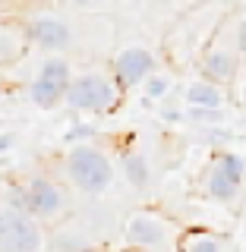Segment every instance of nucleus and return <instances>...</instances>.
<instances>
[{"mask_svg":"<svg viewBox=\"0 0 246 252\" xmlns=\"http://www.w3.org/2000/svg\"><path fill=\"white\" fill-rule=\"evenodd\" d=\"M22 32H26V41L44 47V51H63V47L73 41L70 26L63 19H57V16H38Z\"/></svg>","mask_w":246,"mask_h":252,"instance_id":"obj_8","label":"nucleus"},{"mask_svg":"<svg viewBox=\"0 0 246 252\" xmlns=\"http://www.w3.org/2000/svg\"><path fill=\"white\" fill-rule=\"evenodd\" d=\"M89 252H107V249H89Z\"/></svg>","mask_w":246,"mask_h":252,"instance_id":"obj_24","label":"nucleus"},{"mask_svg":"<svg viewBox=\"0 0 246 252\" xmlns=\"http://www.w3.org/2000/svg\"><path fill=\"white\" fill-rule=\"evenodd\" d=\"M240 186H243V180H237L231 177L221 164L211 158V164H209V170H205V177H202V189L209 192V199H215V202H234L237 195H240Z\"/></svg>","mask_w":246,"mask_h":252,"instance_id":"obj_9","label":"nucleus"},{"mask_svg":"<svg viewBox=\"0 0 246 252\" xmlns=\"http://www.w3.org/2000/svg\"><path fill=\"white\" fill-rule=\"evenodd\" d=\"M168 89H171V76H164V73H155V76H148L145 79V98L148 101H161L164 94H168Z\"/></svg>","mask_w":246,"mask_h":252,"instance_id":"obj_17","label":"nucleus"},{"mask_svg":"<svg viewBox=\"0 0 246 252\" xmlns=\"http://www.w3.org/2000/svg\"><path fill=\"white\" fill-rule=\"evenodd\" d=\"M123 101V89L114 79V73H82L67 89V107L70 110H92V114H110Z\"/></svg>","mask_w":246,"mask_h":252,"instance_id":"obj_3","label":"nucleus"},{"mask_svg":"<svg viewBox=\"0 0 246 252\" xmlns=\"http://www.w3.org/2000/svg\"><path fill=\"white\" fill-rule=\"evenodd\" d=\"M44 230L26 211H0V252H41Z\"/></svg>","mask_w":246,"mask_h":252,"instance_id":"obj_4","label":"nucleus"},{"mask_svg":"<svg viewBox=\"0 0 246 252\" xmlns=\"http://www.w3.org/2000/svg\"><path fill=\"white\" fill-rule=\"evenodd\" d=\"M202 79L205 82H215V85H231L237 69H240V54H237V47H227V44H211L209 51L202 54Z\"/></svg>","mask_w":246,"mask_h":252,"instance_id":"obj_7","label":"nucleus"},{"mask_svg":"<svg viewBox=\"0 0 246 252\" xmlns=\"http://www.w3.org/2000/svg\"><path fill=\"white\" fill-rule=\"evenodd\" d=\"M117 252H152V249H136V246H123V249H117Z\"/></svg>","mask_w":246,"mask_h":252,"instance_id":"obj_22","label":"nucleus"},{"mask_svg":"<svg viewBox=\"0 0 246 252\" xmlns=\"http://www.w3.org/2000/svg\"><path fill=\"white\" fill-rule=\"evenodd\" d=\"M13 142H16L13 132H0V155H3V152H10V148H13Z\"/></svg>","mask_w":246,"mask_h":252,"instance_id":"obj_20","label":"nucleus"},{"mask_svg":"<svg viewBox=\"0 0 246 252\" xmlns=\"http://www.w3.org/2000/svg\"><path fill=\"white\" fill-rule=\"evenodd\" d=\"M237 54L246 57V16L240 19V26H237Z\"/></svg>","mask_w":246,"mask_h":252,"instance_id":"obj_19","label":"nucleus"},{"mask_svg":"<svg viewBox=\"0 0 246 252\" xmlns=\"http://www.w3.org/2000/svg\"><path fill=\"white\" fill-rule=\"evenodd\" d=\"M221 236L211 230H202V227H193V230H183L177 240V252H221Z\"/></svg>","mask_w":246,"mask_h":252,"instance_id":"obj_11","label":"nucleus"},{"mask_svg":"<svg viewBox=\"0 0 246 252\" xmlns=\"http://www.w3.org/2000/svg\"><path fill=\"white\" fill-rule=\"evenodd\" d=\"M92 136H95L92 126H73V129L67 132V142H76V145H89L85 139H92Z\"/></svg>","mask_w":246,"mask_h":252,"instance_id":"obj_18","label":"nucleus"},{"mask_svg":"<svg viewBox=\"0 0 246 252\" xmlns=\"http://www.w3.org/2000/svg\"><path fill=\"white\" fill-rule=\"evenodd\" d=\"M215 161H218L227 173H231V177L243 180V173H246V161H243V158L237 155V152H218V155H215Z\"/></svg>","mask_w":246,"mask_h":252,"instance_id":"obj_15","label":"nucleus"},{"mask_svg":"<svg viewBox=\"0 0 246 252\" xmlns=\"http://www.w3.org/2000/svg\"><path fill=\"white\" fill-rule=\"evenodd\" d=\"M6 199H10L13 211H26L35 220H54L70 208L67 189L60 183H54V180H47V177H32L29 183L13 186L6 192Z\"/></svg>","mask_w":246,"mask_h":252,"instance_id":"obj_2","label":"nucleus"},{"mask_svg":"<svg viewBox=\"0 0 246 252\" xmlns=\"http://www.w3.org/2000/svg\"><path fill=\"white\" fill-rule=\"evenodd\" d=\"M164 120H180V110H164Z\"/></svg>","mask_w":246,"mask_h":252,"instance_id":"obj_21","label":"nucleus"},{"mask_svg":"<svg viewBox=\"0 0 246 252\" xmlns=\"http://www.w3.org/2000/svg\"><path fill=\"white\" fill-rule=\"evenodd\" d=\"M227 94L221 85L205 82V79H196V82L186 85V104L189 107H205V110H224Z\"/></svg>","mask_w":246,"mask_h":252,"instance_id":"obj_10","label":"nucleus"},{"mask_svg":"<svg viewBox=\"0 0 246 252\" xmlns=\"http://www.w3.org/2000/svg\"><path fill=\"white\" fill-rule=\"evenodd\" d=\"M26 54V32H13V29H0V66L13 63Z\"/></svg>","mask_w":246,"mask_h":252,"instance_id":"obj_14","label":"nucleus"},{"mask_svg":"<svg viewBox=\"0 0 246 252\" xmlns=\"http://www.w3.org/2000/svg\"><path fill=\"white\" fill-rule=\"evenodd\" d=\"M123 173L130 180L133 189H145L148 180H152V170H148V161L142 152H126L123 155Z\"/></svg>","mask_w":246,"mask_h":252,"instance_id":"obj_13","label":"nucleus"},{"mask_svg":"<svg viewBox=\"0 0 246 252\" xmlns=\"http://www.w3.org/2000/svg\"><path fill=\"white\" fill-rule=\"evenodd\" d=\"M148 76H155V54L148 47H123L114 60V79L120 82V89H133V85H142Z\"/></svg>","mask_w":246,"mask_h":252,"instance_id":"obj_6","label":"nucleus"},{"mask_svg":"<svg viewBox=\"0 0 246 252\" xmlns=\"http://www.w3.org/2000/svg\"><path fill=\"white\" fill-rule=\"evenodd\" d=\"M63 173L85 195H101L114 183V164L95 145H73L70 148L67 158H63Z\"/></svg>","mask_w":246,"mask_h":252,"instance_id":"obj_1","label":"nucleus"},{"mask_svg":"<svg viewBox=\"0 0 246 252\" xmlns=\"http://www.w3.org/2000/svg\"><path fill=\"white\" fill-rule=\"evenodd\" d=\"M29 98H32L35 107L51 110V107H57L60 101H67V89H60V85H54V82H47V79L35 76V82L29 85Z\"/></svg>","mask_w":246,"mask_h":252,"instance_id":"obj_12","label":"nucleus"},{"mask_svg":"<svg viewBox=\"0 0 246 252\" xmlns=\"http://www.w3.org/2000/svg\"><path fill=\"white\" fill-rule=\"evenodd\" d=\"M240 104L246 107V85H243V92H240Z\"/></svg>","mask_w":246,"mask_h":252,"instance_id":"obj_23","label":"nucleus"},{"mask_svg":"<svg viewBox=\"0 0 246 252\" xmlns=\"http://www.w3.org/2000/svg\"><path fill=\"white\" fill-rule=\"evenodd\" d=\"M123 236H126V246H136V249H164L171 246L174 240V220H168L158 211H133L123 224Z\"/></svg>","mask_w":246,"mask_h":252,"instance_id":"obj_5","label":"nucleus"},{"mask_svg":"<svg viewBox=\"0 0 246 252\" xmlns=\"http://www.w3.org/2000/svg\"><path fill=\"white\" fill-rule=\"evenodd\" d=\"M186 117L189 120H193L196 126H218L221 120H224V110H205V107H189L186 110Z\"/></svg>","mask_w":246,"mask_h":252,"instance_id":"obj_16","label":"nucleus"}]
</instances>
